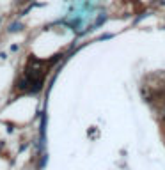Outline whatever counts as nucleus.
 <instances>
[{
    "instance_id": "nucleus-1",
    "label": "nucleus",
    "mask_w": 165,
    "mask_h": 170,
    "mask_svg": "<svg viewBox=\"0 0 165 170\" xmlns=\"http://www.w3.org/2000/svg\"><path fill=\"white\" fill-rule=\"evenodd\" d=\"M20 28H22V25H20V23H14V25H11V27H9V30H11V32H18Z\"/></svg>"
}]
</instances>
